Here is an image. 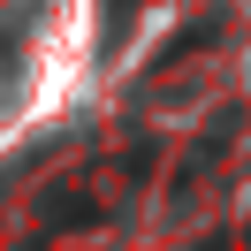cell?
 <instances>
[{"mask_svg": "<svg viewBox=\"0 0 251 251\" xmlns=\"http://www.w3.org/2000/svg\"><path fill=\"white\" fill-rule=\"evenodd\" d=\"M107 8H114V16H129V8H137V0H107Z\"/></svg>", "mask_w": 251, "mask_h": 251, "instance_id": "obj_1", "label": "cell"}]
</instances>
